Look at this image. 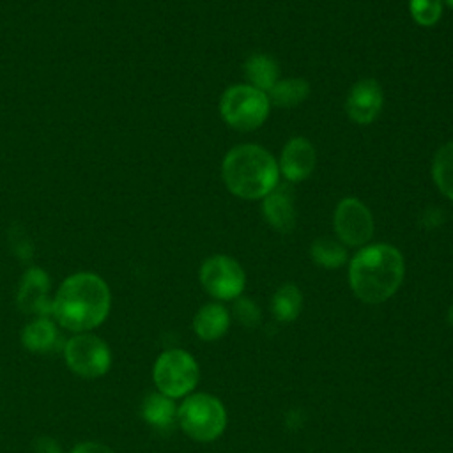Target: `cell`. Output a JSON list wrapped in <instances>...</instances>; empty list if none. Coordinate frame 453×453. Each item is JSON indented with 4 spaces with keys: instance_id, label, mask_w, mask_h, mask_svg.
I'll use <instances>...</instances> for the list:
<instances>
[{
    "instance_id": "cell-1",
    "label": "cell",
    "mask_w": 453,
    "mask_h": 453,
    "mask_svg": "<svg viewBox=\"0 0 453 453\" xmlns=\"http://www.w3.org/2000/svg\"><path fill=\"white\" fill-rule=\"evenodd\" d=\"M111 296L106 281L94 273L67 276L51 303L55 320L74 333L97 327L110 311Z\"/></svg>"
},
{
    "instance_id": "cell-2",
    "label": "cell",
    "mask_w": 453,
    "mask_h": 453,
    "mask_svg": "<svg viewBox=\"0 0 453 453\" xmlns=\"http://www.w3.org/2000/svg\"><path fill=\"white\" fill-rule=\"evenodd\" d=\"M405 264L402 253L384 242L363 246L349 264V283L357 299L368 304L388 301L402 285Z\"/></svg>"
},
{
    "instance_id": "cell-3",
    "label": "cell",
    "mask_w": 453,
    "mask_h": 453,
    "mask_svg": "<svg viewBox=\"0 0 453 453\" xmlns=\"http://www.w3.org/2000/svg\"><path fill=\"white\" fill-rule=\"evenodd\" d=\"M221 175L232 195L258 200L278 186L280 168L264 147L242 143L228 150L221 163Z\"/></svg>"
},
{
    "instance_id": "cell-4",
    "label": "cell",
    "mask_w": 453,
    "mask_h": 453,
    "mask_svg": "<svg viewBox=\"0 0 453 453\" xmlns=\"http://www.w3.org/2000/svg\"><path fill=\"white\" fill-rule=\"evenodd\" d=\"M177 421L188 437L211 442L225 432L226 411L219 398L209 393H195L177 407Z\"/></svg>"
},
{
    "instance_id": "cell-5",
    "label": "cell",
    "mask_w": 453,
    "mask_h": 453,
    "mask_svg": "<svg viewBox=\"0 0 453 453\" xmlns=\"http://www.w3.org/2000/svg\"><path fill=\"white\" fill-rule=\"evenodd\" d=\"M269 97L265 92L251 85H232L219 99V113L223 120L239 131H253L260 127L269 115Z\"/></svg>"
},
{
    "instance_id": "cell-6",
    "label": "cell",
    "mask_w": 453,
    "mask_h": 453,
    "mask_svg": "<svg viewBox=\"0 0 453 453\" xmlns=\"http://www.w3.org/2000/svg\"><path fill=\"white\" fill-rule=\"evenodd\" d=\"M200 372L195 357L182 349H170L159 354L152 368V379L159 393L170 398H180L189 395Z\"/></svg>"
},
{
    "instance_id": "cell-7",
    "label": "cell",
    "mask_w": 453,
    "mask_h": 453,
    "mask_svg": "<svg viewBox=\"0 0 453 453\" xmlns=\"http://www.w3.org/2000/svg\"><path fill=\"white\" fill-rule=\"evenodd\" d=\"M64 357L71 372L85 379L104 375L111 365V352L108 345L94 334L78 333L65 342Z\"/></svg>"
},
{
    "instance_id": "cell-8",
    "label": "cell",
    "mask_w": 453,
    "mask_h": 453,
    "mask_svg": "<svg viewBox=\"0 0 453 453\" xmlns=\"http://www.w3.org/2000/svg\"><path fill=\"white\" fill-rule=\"evenodd\" d=\"M200 283L218 301L237 299L246 287L244 269L226 255H212L200 267Z\"/></svg>"
},
{
    "instance_id": "cell-9",
    "label": "cell",
    "mask_w": 453,
    "mask_h": 453,
    "mask_svg": "<svg viewBox=\"0 0 453 453\" xmlns=\"http://www.w3.org/2000/svg\"><path fill=\"white\" fill-rule=\"evenodd\" d=\"M333 226L342 244L365 246L373 235V216L368 207L357 198H343L338 202L333 214Z\"/></svg>"
},
{
    "instance_id": "cell-10",
    "label": "cell",
    "mask_w": 453,
    "mask_h": 453,
    "mask_svg": "<svg viewBox=\"0 0 453 453\" xmlns=\"http://www.w3.org/2000/svg\"><path fill=\"white\" fill-rule=\"evenodd\" d=\"M384 96L379 81L373 78H363L356 81L347 96L345 111L356 124H372L382 110Z\"/></svg>"
},
{
    "instance_id": "cell-11",
    "label": "cell",
    "mask_w": 453,
    "mask_h": 453,
    "mask_svg": "<svg viewBox=\"0 0 453 453\" xmlns=\"http://www.w3.org/2000/svg\"><path fill=\"white\" fill-rule=\"evenodd\" d=\"M48 292H50V278L46 271L39 267H30L25 271L21 278L16 303L19 310L25 313L48 317L51 315V303H53L50 301Z\"/></svg>"
},
{
    "instance_id": "cell-12",
    "label": "cell",
    "mask_w": 453,
    "mask_h": 453,
    "mask_svg": "<svg viewBox=\"0 0 453 453\" xmlns=\"http://www.w3.org/2000/svg\"><path fill=\"white\" fill-rule=\"evenodd\" d=\"M315 161L317 154L313 145L303 136H294L285 143L278 168L288 182H301L310 177L315 168Z\"/></svg>"
},
{
    "instance_id": "cell-13",
    "label": "cell",
    "mask_w": 453,
    "mask_h": 453,
    "mask_svg": "<svg viewBox=\"0 0 453 453\" xmlns=\"http://www.w3.org/2000/svg\"><path fill=\"white\" fill-rule=\"evenodd\" d=\"M262 214L265 221L278 232L288 234L296 226V205L292 189L287 184H278L262 202Z\"/></svg>"
},
{
    "instance_id": "cell-14",
    "label": "cell",
    "mask_w": 453,
    "mask_h": 453,
    "mask_svg": "<svg viewBox=\"0 0 453 453\" xmlns=\"http://www.w3.org/2000/svg\"><path fill=\"white\" fill-rule=\"evenodd\" d=\"M230 326V313L219 303L203 304L193 317V331L203 342L219 340Z\"/></svg>"
},
{
    "instance_id": "cell-15",
    "label": "cell",
    "mask_w": 453,
    "mask_h": 453,
    "mask_svg": "<svg viewBox=\"0 0 453 453\" xmlns=\"http://www.w3.org/2000/svg\"><path fill=\"white\" fill-rule=\"evenodd\" d=\"M244 76L248 85L267 94L280 80V67L273 57L265 53H253L244 62Z\"/></svg>"
},
{
    "instance_id": "cell-16",
    "label": "cell",
    "mask_w": 453,
    "mask_h": 453,
    "mask_svg": "<svg viewBox=\"0 0 453 453\" xmlns=\"http://www.w3.org/2000/svg\"><path fill=\"white\" fill-rule=\"evenodd\" d=\"M21 343L32 352H50L58 343V331L48 317H37L23 327Z\"/></svg>"
},
{
    "instance_id": "cell-17",
    "label": "cell",
    "mask_w": 453,
    "mask_h": 453,
    "mask_svg": "<svg viewBox=\"0 0 453 453\" xmlns=\"http://www.w3.org/2000/svg\"><path fill=\"white\" fill-rule=\"evenodd\" d=\"M142 416L149 425L156 428H168L177 419V407L173 398L157 391L145 396L142 403Z\"/></svg>"
},
{
    "instance_id": "cell-18",
    "label": "cell",
    "mask_w": 453,
    "mask_h": 453,
    "mask_svg": "<svg viewBox=\"0 0 453 453\" xmlns=\"http://www.w3.org/2000/svg\"><path fill=\"white\" fill-rule=\"evenodd\" d=\"M310 94V85L308 81L301 78H287V80H278L274 87L267 92L269 103L276 104L280 108H294L301 104Z\"/></svg>"
},
{
    "instance_id": "cell-19",
    "label": "cell",
    "mask_w": 453,
    "mask_h": 453,
    "mask_svg": "<svg viewBox=\"0 0 453 453\" xmlns=\"http://www.w3.org/2000/svg\"><path fill=\"white\" fill-rule=\"evenodd\" d=\"M301 310H303V294L294 283H285L274 292L271 299V311L280 322L296 320Z\"/></svg>"
},
{
    "instance_id": "cell-20",
    "label": "cell",
    "mask_w": 453,
    "mask_h": 453,
    "mask_svg": "<svg viewBox=\"0 0 453 453\" xmlns=\"http://www.w3.org/2000/svg\"><path fill=\"white\" fill-rule=\"evenodd\" d=\"M432 177L439 191L453 202V142L444 143L434 156Z\"/></svg>"
},
{
    "instance_id": "cell-21",
    "label": "cell",
    "mask_w": 453,
    "mask_h": 453,
    "mask_svg": "<svg viewBox=\"0 0 453 453\" xmlns=\"http://www.w3.org/2000/svg\"><path fill=\"white\" fill-rule=\"evenodd\" d=\"M310 255L313 262L326 269H338L347 262V248L331 237H320L311 242Z\"/></svg>"
},
{
    "instance_id": "cell-22",
    "label": "cell",
    "mask_w": 453,
    "mask_h": 453,
    "mask_svg": "<svg viewBox=\"0 0 453 453\" xmlns=\"http://www.w3.org/2000/svg\"><path fill=\"white\" fill-rule=\"evenodd\" d=\"M412 19L421 27H434L442 14V0H409Z\"/></svg>"
},
{
    "instance_id": "cell-23",
    "label": "cell",
    "mask_w": 453,
    "mask_h": 453,
    "mask_svg": "<svg viewBox=\"0 0 453 453\" xmlns=\"http://www.w3.org/2000/svg\"><path fill=\"white\" fill-rule=\"evenodd\" d=\"M234 313L237 317V320L246 326V327H255L258 326L262 315H260V310L257 306V303L250 297H242L239 296L234 303Z\"/></svg>"
},
{
    "instance_id": "cell-24",
    "label": "cell",
    "mask_w": 453,
    "mask_h": 453,
    "mask_svg": "<svg viewBox=\"0 0 453 453\" xmlns=\"http://www.w3.org/2000/svg\"><path fill=\"white\" fill-rule=\"evenodd\" d=\"M32 449L34 453H62V448L51 437H37Z\"/></svg>"
},
{
    "instance_id": "cell-25",
    "label": "cell",
    "mask_w": 453,
    "mask_h": 453,
    "mask_svg": "<svg viewBox=\"0 0 453 453\" xmlns=\"http://www.w3.org/2000/svg\"><path fill=\"white\" fill-rule=\"evenodd\" d=\"M71 453H115V451L110 446H106V444L87 441V442L78 444Z\"/></svg>"
},
{
    "instance_id": "cell-26",
    "label": "cell",
    "mask_w": 453,
    "mask_h": 453,
    "mask_svg": "<svg viewBox=\"0 0 453 453\" xmlns=\"http://www.w3.org/2000/svg\"><path fill=\"white\" fill-rule=\"evenodd\" d=\"M448 322L453 326V306H451L449 311H448Z\"/></svg>"
},
{
    "instance_id": "cell-27",
    "label": "cell",
    "mask_w": 453,
    "mask_h": 453,
    "mask_svg": "<svg viewBox=\"0 0 453 453\" xmlns=\"http://www.w3.org/2000/svg\"><path fill=\"white\" fill-rule=\"evenodd\" d=\"M442 4H446V5H449L453 9V0H442Z\"/></svg>"
}]
</instances>
